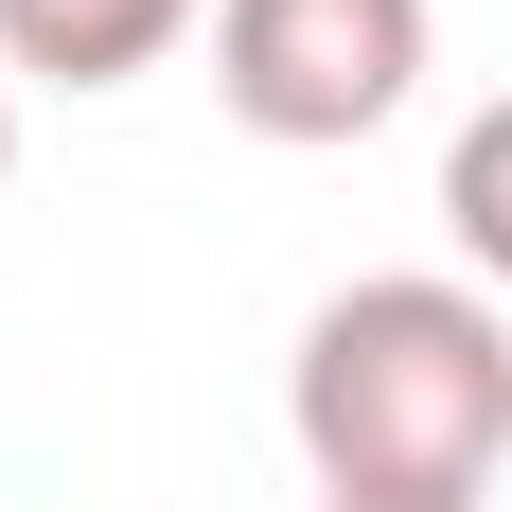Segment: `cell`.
<instances>
[{"mask_svg": "<svg viewBox=\"0 0 512 512\" xmlns=\"http://www.w3.org/2000/svg\"><path fill=\"white\" fill-rule=\"evenodd\" d=\"M283 424H301V477L354 512H477L512 460V301L442 265L336 283L283 354Z\"/></svg>", "mask_w": 512, "mask_h": 512, "instance_id": "obj_1", "label": "cell"}, {"mask_svg": "<svg viewBox=\"0 0 512 512\" xmlns=\"http://www.w3.org/2000/svg\"><path fill=\"white\" fill-rule=\"evenodd\" d=\"M0 177H18V89H0Z\"/></svg>", "mask_w": 512, "mask_h": 512, "instance_id": "obj_5", "label": "cell"}, {"mask_svg": "<svg viewBox=\"0 0 512 512\" xmlns=\"http://www.w3.org/2000/svg\"><path fill=\"white\" fill-rule=\"evenodd\" d=\"M318 512H354V495H318Z\"/></svg>", "mask_w": 512, "mask_h": 512, "instance_id": "obj_6", "label": "cell"}, {"mask_svg": "<svg viewBox=\"0 0 512 512\" xmlns=\"http://www.w3.org/2000/svg\"><path fill=\"white\" fill-rule=\"evenodd\" d=\"M442 230H460V265H477V283L512 301V89L477 106L460 142H442Z\"/></svg>", "mask_w": 512, "mask_h": 512, "instance_id": "obj_4", "label": "cell"}, {"mask_svg": "<svg viewBox=\"0 0 512 512\" xmlns=\"http://www.w3.org/2000/svg\"><path fill=\"white\" fill-rule=\"evenodd\" d=\"M177 36H195V0H0V71H36V89H142Z\"/></svg>", "mask_w": 512, "mask_h": 512, "instance_id": "obj_3", "label": "cell"}, {"mask_svg": "<svg viewBox=\"0 0 512 512\" xmlns=\"http://www.w3.org/2000/svg\"><path fill=\"white\" fill-rule=\"evenodd\" d=\"M424 0H212V106L248 142H371L424 89Z\"/></svg>", "mask_w": 512, "mask_h": 512, "instance_id": "obj_2", "label": "cell"}]
</instances>
